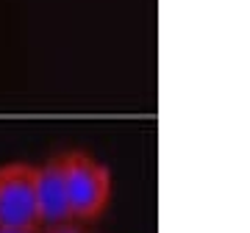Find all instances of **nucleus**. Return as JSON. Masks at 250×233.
<instances>
[{"instance_id": "5", "label": "nucleus", "mask_w": 250, "mask_h": 233, "mask_svg": "<svg viewBox=\"0 0 250 233\" xmlns=\"http://www.w3.org/2000/svg\"><path fill=\"white\" fill-rule=\"evenodd\" d=\"M0 233H39V231H22V228H0Z\"/></svg>"}, {"instance_id": "4", "label": "nucleus", "mask_w": 250, "mask_h": 233, "mask_svg": "<svg viewBox=\"0 0 250 233\" xmlns=\"http://www.w3.org/2000/svg\"><path fill=\"white\" fill-rule=\"evenodd\" d=\"M39 233H86V231L78 228V222H64V225H53V228H39Z\"/></svg>"}, {"instance_id": "3", "label": "nucleus", "mask_w": 250, "mask_h": 233, "mask_svg": "<svg viewBox=\"0 0 250 233\" xmlns=\"http://www.w3.org/2000/svg\"><path fill=\"white\" fill-rule=\"evenodd\" d=\"M36 203H39L42 228L72 222L70 197H67V183H64V170L59 155L36 167Z\"/></svg>"}, {"instance_id": "2", "label": "nucleus", "mask_w": 250, "mask_h": 233, "mask_svg": "<svg viewBox=\"0 0 250 233\" xmlns=\"http://www.w3.org/2000/svg\"><path fill=\"white\" fill-rule=\"evenodd\" d=\"M0 228H22V231L42 228L34 164H0Z\"/></svg>"}, {"instance_id": "1", "label": "nucleus", "mask_w": 250, "mask_h": 233, "mask_svg": "<svg viewBox=\"0 0 250 233\" xmlns=\"http://www.w3.org/2000/svg\"><path fill=\"white\" fill-rule=\"evenodd\" d=\"M70 197L72 222H92L106 214L111 203V172L103 161L83 150H67L59 155Z\"/></svg>"}]
</instances>
